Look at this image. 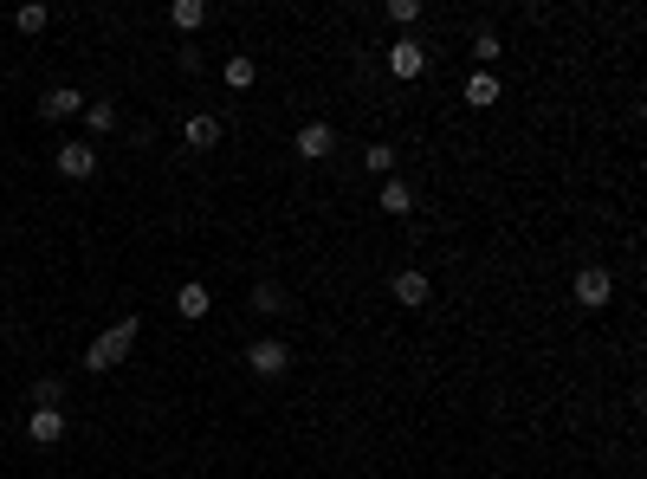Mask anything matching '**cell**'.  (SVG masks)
Segmentation results:
<instances>
[{
  "instance_id": "cell-2",
  "label": "cell",
  "mask_w": 647,
  "mask_h": 479,
  "mask_svg": "<svg viewBox=\"0 0 647 479\" xmlns=\"http://www.w3.org/2000/svg\"><path fill=\"white\" fill-rule=\"evenodd\" d=\"M240 363H246V376H259V382H279L285 369H292V344H285V337H253Z\"/></svg>"
},
{
  "instance_id": "cell-23",
  "label": "cell",
  "mask_w": 647,
  "mask_h": 479,
  "mask_svg": "<svg viewBox=\"0 0 647 479\" xmlns=\"http://www.w3.org/2000/svg\"><path fill=\"white\" fill-rule=\"evenodd\" d=\"M175 72L195 78V72H201V52H195V46H175Z\"/></svg>"
},
{
  "instance_id": "cell-4",
  "label": "cell",
  "mask_w": 647,
  "mask_h": 479,
  "mask_svg": "<svg viewBox=\"0 0 647 479\" xmlns=\"http://www.w3.org/2000/svg\"><path fill=\"white\" fill-rule=\"evenodd\" d=\"M52 162H59V175L65 182H91V175H98V143H85V136H72V143H59L52 149Z\"/></svg>"
},
{
  "instance_id": "cell-7",
  "label": "cell",
  "mask_w": 647,
  "mask_h": 479,
  "mask_svg": "<svg viewBox=\"0 0 647 479\" xmlns=\"http://www.w3.org/2000/svg\"><path fill=\"white\" fill-rule=\"evenodd\" d=\"M85 91L78 85H52L46 98H39V123H72V117H85Z\"/></svg>"
},
{
  "instance_id": "cell-20",
  "label": "cell",
  "mask_w": 647,
  "mask_h": 479,
  "mask_svg": "<svg viewBox=\"0 0 647 479\" xmlns=\"http://www.w3.org/2000/svg\"><path fill=\"white\" fill-rule=\"evenodd\" d=\"M46 20H52L46 0H26V7H13V26H20V33H46Z\"/></svg>"
},
{
  "instance_id": "cell-8",
  "label": "cell",
  "mask_w": 647,
  "mask_h": 479,
  "mask_svg": "<svg viewBox=\"0 0 647 479\" xmlns=\"http://www.w3.org/2000/svg\"><path fill=\"white\" fill-rule=\"evenodd\" d=\"M65 434H72V415H65V408H33V415H26V441L33 447H59Z\"/></svg>"
},
{
  "instance_id": "cell-3",
  "label": "cell",
  "mask_w": 647,
  "mask_h": 479,
  "mask_svg": "<svg viewBox=\"0 0 647 479\" xmlns=\"http://www.w3.org/2000/svg\"><path fill=\"white\" fill-rule=\"evenodd\" d=\"M382 65H389V78L415 85V78L428 72V46H421L415 33H395V39H389V52H382Z\"/></svg>"
},
{
  "instance_id": "cell-22",
  "label": "cell",
  "mask_w": 647,
  "mask_h": 479,
  "mask_svg": "<svg viewBox=\"0 0 647 479\" xmlns=\"http://www.w3.org/2000/svg\"><path fill=\"white\" fill-rule=\"evenodd\" d=\"M382 13H389V26H395V33H408V26L421 20V0H389Z\"/></svg>"
},
{
  "instance_id": "cell-12",
  "label": "cell",
  "mask_w": 647,
  "mask_h": 479,
  "mask_svg": "<svg viewBox=\"0 0 647 479\" xmlns=\"http://www.w3.org/2000/svg\"><path fill=\"white\" fill-rule=\"evenodd\" d=\"M175 311H182L188 324H201V318H208V311H214V292H208V285H201V279L175 285Z\"/></svg>"
},
{
  "instance_id": "cell-9",
  "label": "cell",
  "mask_w": 647,
  "mask_h": 479,
  "mask_svg": "<svg viewBox=\"0 0 647 479\" xmlns=\"http://www.w3.org/2000/svg\"><path fill=\"white\" fill-rule=\"evenodd\" d=\"M389 292H395V305H402V311H421V305L434 298V279H428L421 266H402V272L389 279Z\"/></svg>"
},
{
  "instance_id": "cell-21",
  "label": "cell",
  "mask_w": 647,
  "mask_h": 479,
  "mask_svg": "<svg viewBox=\"0 0 647 479\" xmlns=\"http://www.w3.org/2000/svg\"><path fill=\"white\" fill-rule=\"evenodd\" d=\"M65 402V376H39L33 382V408H59Z\"/></svg>"
},
{
  "instance_id": "cell-10",
  "label": "cell",
  "mask_w": 647,
  "mask_h": 479,
  "mask_svg": "<svg viewBox=\"0 0 647 479\" xmlns=\"http://www.w3.org/2000/svg\"><path fill=\"white\" fill-rule=\"evenodd\" d=\"M220 130H227V123H220L214 111H188V117H182V143H188V149H214Z\"/></svg>"
},
{
  "instance_id": "cell-6",
  "label": "cell",
  "mask_w": 647,
  "mask_h": 479,
  "mask_svg": "<svg viewBox=\"0 0 647 479\" xmlns=\"http://www.w3.org/2000/svg\"><path fill=\"white\" fill-rule=\"evenodd\" d=\"M298 162H330L337 156V130H330L324 117H311V123H298Z\"/></svg>"
},
{
  "instance_id": "cell-13",
  "label": "cell",
  "mask_w": 647,
  "mask_h": 479,
  "mask_svg": "<svg viewBox=\"0 0 647 479\" xmlns=\"http://www.w3.org/2000/svg\"><path fill=\"white\" fill-rule=\"evenodd\" d=\"M78 123H85V143H91V136H110V130H117V123H123V111H117V104H110V98H91V104H85V117H78Z\"/></svg>"
},
{
  "instance_id": "cell-11",
  "label": "cell",
  "mask_w": 647,
  "mask_h": 479,
  "mask_svg": "<svg viewBox=\"0 0 647 479\" xmlns=\"http://www.w3.org/2000/svg\"><path fill=\"white\" fill-rule=\"evenodd\" d=\"M376 208H382V214H395V221H408V214H415V188H408L402 175H389V182L376 188Z\"/></svg>"
},
{
  "instance_id": "cell-17",
  "label": "cell",
  "mask_w": 647,
  "mask_h": 479,
  "mask_svg": "<svg viewBox=\"0 0 647 479\" xmlns=\"http://www.w3.org/2000/svg\"><path fill=\"white\" fill-rule=\"evenodd\" d=\"M499 59H505V39L492 33V26H479V33H473V65H479V72H492Z\"/></svg>"
},
{
  "instance_id": "cell-18",
  "label": "cell",
  "mask_w": 647,
  "mask_h": 479,
  "mask_svg": "<svg viewBox=\"0 0 647 479\" xmlns=\"http://www.w3.org/2000/svg\"><path fill=\"white\" fill-rule=\"evenodd\" d=\"M499 78H492V72H473V78H466V104H473V111H486V104H499Z\"/></svg>"
},
{
  "instance_id": "cell-5",
  "label": "cell",
  "mask_w": 647,
  "mask_h": 479,
  "mask_svg": "<svg viewBox=\"0 0 647 479\" xmlns=\"http://www.w3.org/2000/svg\"><path fill=\"white\" fill-rule=\"evenodd\" d=\"M570 292H576V305H583V311H609V298H615V272H609V266H583Z\"/></svg>"
},
{
  "instance_id": "cell-14",
  "label": "cell",
  "mask_w": 647,
  "mask_h": 479,
  "mask_svg": "<svg viewBox=\"0 0 647 479\" xmlns=\"http://www.w3.org/2000/svg\"><path fill=\"white\" fill-rule=\"evenodd\" d=\"M246 305H253L259 318H279V311L292 305V298H285V285H279V279H259L253 292H246Z\"/></svg>"
},
{
  "instance_id": "cell-15",
  "label": "cell",
  "mask_w": 647,
  "mask_h": 479,
  "mask_svg": "<svg viewBox=\"0 0 647 479\" xmlns=\"http://www.w3.org/2000/svg\"><path fill=\"white\" fill-rule=\"evenodd\" d=\"M220 78H227V91H253L259 85V59L253 52H233V59L220 65Z\"/></svg>"
},
{
  "instance_id": "cell-16",
  "label": "cell",
  "mask_w": 647,
  "mask_h": 479,
  "mask_svg": "<svg viewBox=\"0 0 647 479\" xmlns=\"http://www.w3.org/2000/svg\"><path fill=\"white\" fill-rule=\"evenodd\" d=\"M169 26H175V33H201V26H208V0H175Z\"/></svg>"
},
{
  "instance_id": "cell-1",
  "label": "cell",
  "mask_w": 647,
  "mask_h": 479,
  "mask_svg": "<svg viewBox=\"0 0 647 479\" xmlns=\"http://www.w3.org/2000/svg\"><path fill=\"white\" fill-rule=\"evenodd\" d=\"M136 337H143V318H136V311H130V318H117V324H110L104 337H91V350H85V369H91V376H110V369H117V363H130Z\"/></svg>"
},
{
  "instance_id": "cell-19",
  "label": "cell",
  "mask_w": 647,
  "mask_h": 479,
  "mask_svg": "<svg viewBox=\"0 0 647 479\" xmlns=\"http://www.w3.org/2000/svg\"><path fill=\"white\" fill-rule=\"evenodd\" d=\"M395 162H402V156H395V143H369V149H363V169H369V175H382V182L395 175Z\"/></svg>"
}]
</instances>
